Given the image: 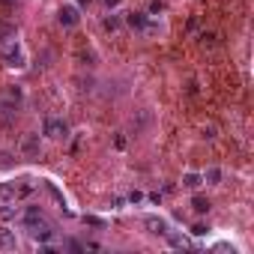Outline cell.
Masks as SVG:
<instances>
[{"mask_svg":"<svg viewBox=\"0 0 254 254\" xmlns=\"http://www.w3.org/2000/svg\"><path fill=\"white\" fill-rule=\"evenodd\" d=\"M144 227H147L150 233H156V236H165V233H168V221L159 218V215H147V218H144Z\"/></svg>","mask_w":254,"mask_h":254,"instance_id":"obj_7","label":"cell"},{"mask_svg":"<svg viewBox=\"0 0 254 254\" xmlns=\"http://www.w3.org/2000/svg\"><path fill=\"white\" fill-rule=\"evenodd\" d=\"M191 209H194V212H200V215H203V212H209V209H212V203H209V200H206V197H200V194H197V197H194V200H191Z\"/></svg>","mask_w":254,"mask_h":254,"instance_id":"obj_17","label":"cell"},{"mask_svg":"<svg viewBox=\"0 0 254 254\" xmlns=\"http://www.w3.org/2000/svg\"><path fill=\"white\" fill-rule=\"evenodd\" d=\"M141 200H144V194H141V191H132V194H129V203H141Z\"/></svg>","mask_w":254,"mask_h":254,"instance_id":"obj_23","label":"cell"},{"mask_svg":"<svg viewBox=\"0 0 254 254\" xmlns=\"http://www.w3.org/2000/svg\"><path fill=\"white\" fill-rule=\"evenodd\" d=\"M114 144H117V150H123V147H126V135H117V141H114Z\"/></svg>","mask_w":254,"mask_h":254,"instance_id":"obj_26","label":"cell"},{"mask_svg":"<svg viewBox=\"0 0 254 254\" xmlns=\"http://www.w3.org/2000/svg\"><path fill=\"white\" fill-rule=\"evenodd\" d=\"M75 3H78V6H90V3H93V0H75Z\"/></svg>","mask_w":254,"mask_h":254,"instance_id":"obj_28","label":"cell"},{"mask_svg":"<svg viewBox=\"0 0 254 254\" xmlns=\"http://www.w3.org/2000/svg\"><path fill=\"white\" fill-rule=\"evenodd\" d=\"M18 239H15V230H0V248H15Z\"/></svg>","mask_w":254,"mask_h":254,"instance_id":"obj_13","label":"cell"},{"mask_svg":"<svg viewBox=\"0 0 254 254\" xmlns=\"http://www.w3.org/2000/svg\"><path fill=\"white\" fill-rule=\"evenodd\" d=\"M42 135L51 138V141H66V138H69V126H66V120H60V117H45Z\"/></svg>","mask_w":254,"mask_h":254,"instance_id":"obj_2","label":"cell"},{"mask_svg":"<svg viewBox=\"0 0 254 254\" xmlns=\"http://www.w3.org/2000/svg\"><path fill=\"white\" fill-rule=\"evenodd\" d=\"M0 221H21V209L3 203V206H0Z\"/></svg>","mask_w":254,"mask_h":254,"instance_id":"obj_11","label":"cell"},{"mask_svg":"<svg viewBox=\"0 0 254 254\" xmlns=\"http://www.w3.org/2000/svg\"><path fill=\"white\" fill-rule=\"evenodd\" d=\"M18 150H21V156H39V150H42V141H39V135H36V132L24 135Z\"/></svg>","mask_w":254,"mask_h":254,"instance_id":"obj_5","label":"cell"},{"mask_svg":"<svg viewBox=\"0 0 254 254\" xmlns=\"http://www.w3.org/2000/svg\"><path fill=\"white\" fill-rule=\"evenodd\" d=\"M197 39H200V45H215V39H218V36H215V33H200Z\"/></svg>","mask_w":254,"mask_h":254,"instance_id":"obj_18","label":"cell"},{"mask_svg":"<svg viewBox=\"0 0 254 254\" xmlns=\"http://www.w3.org/2000/svg\"><path fill=\"white\" fill-rule=\"evenodd\" d=\"M126 24H129L132 30H144L147 27V15L144 12H126Z\"/></svg>","mask_w":254,"mask_h":254,"instance_id":"obj_9","label":"cell"},{"mask_svg":"<svg viewBox=\"0 0 254 254\" xmlns=\"http://www.w3.org/2000/svg\"><path fill=\"white\" fill-rule=\"evenodd\" d=\"M105 6H108V9H117V6H120V0H105Z\"/></svg>","mask_w":254,"mask_h":254,"instance_id":"obj_27","label":"cell"},{"mask_svg":"<svg viewBox=\"0 0 254 254\" xmlns=\"http://www.w3.org/2000/svg\"><path fill=\"white\" fill-rule=\"evenodd\" d=\"M24 230H27L39 245H45V242H51V239H54V227L45 221V215H42V218H36V221H27V224H24Z\"/></svg>","mask_w":254,"mask_h":254,"instance_id":"obj_1","label":"cell"},{"mask_svg":"<svg viewBox=\"0 0 254 254\" xmlns=\"http://www.w3.org/2000/svg\"><path fill=\"white\" fill-rule=\"evenodd\" d=\"M0 3H3V6H15V0H0Z\"/></svg>","mask_w":254,"mask_h":254,"instance_id":"obj_29","label":"cell"},{"mask_svg":"<svg viewBox=\"0 0 254 254\" xmlns=\"http://www.w3.org/2000/svg\"><path fill=\"white\" fill-rule=\"evenodd\" d=\"M206 230H209V227H206V224H194V227H191V233H194V236H203V233H206Z\"/></svg>","mask_w":254,"mask_h":254,"instance_id":"obj_22","label":"cell"},{"mask_svg":"<svg viewBox=\"0 0 254 254\" xmlns=\"http://www.w3.org/2000/svg\"><path fill=\"white\" fill-rule=\"evenodd\" d=\"M0 63L9 66V69H21V66H24V51H21V45H15V39H12L9 48H3V54H0Z\"/></svg>","mask_w":254,"mask_h":254,"instance_id":"obj_3","label":"cell"},{"mask_svg":"<svg viewBox=\"0 0 254 254\" xmlns=\"http://www.w3.org/2000/svg\"><path fill=\"white\" fill-rule=\"evenodd\" d=\"M150 120H153V117H150V111H141V114H138V120H132V126H135V135H138L141 129H147V126H150Z\"/></svg>","mask_w":254,"mask_h":254,"instance_id":"obj_14","label":"cell"},{"mask_svg":"<svg viewBox=\"0 0 254 254\" xmlns=\"http://www.w3.org/2000/svg\"><path fill=\"white\" fill-rule=\"evenodd\" d=\"M102 27H105L108 33L120 30V15H114V12H111V15H105V18H102Z\"/></svg>","mask_w":254,"mask_h":254,"instance_id":"obj_15","label":"cell"},{"mask_svg":"<svg viewBox=\"0 0 254 254\" xmlns=\"http://www.w3.org/2000/svg\"><path fill=\"white\" fill-rule=\"evenodd\" d=\"M15 117H18V102L6 96L3 102H0V120H3V123L9 126V123H15Z\"/></svg>","mask_w":254,"mask_h":254,"instance_id":"obj_6","label":"cell"},{"mask_svg":"<svg viewBox=\"0 0 254 254\" xmlns=\"http://www.w3.org/2000/svg\"><path fill=\"white\" fill-rule=\"evenodd\" d=\"M84 221H87V224H93V227H105V221H102L99 215H84Z\"/></svg>","mask_w":254,"mask_h":254,"instance_id":"obj_20","label":"cell"},{"mask_svg":"<svg viewBox=\"0 0 254 254\" xmlns=\"http://www.w3.org/2000/svg\"><path fill=\"white\" fill-rule=\"evenodd\" d=\"M203 177V183H209V186H218L221 183V171L218 168H206V174H200Z\"/></svg>","mask_w":254,"mask_h":254,"instance_id":"obj_16","label":"cell"},{"mask_svg":"<svg viewBox=\"0 0 254 254\" xmlns=\"http://www.w3.org/2000/svg\"><path fill=\"white\" fill-rule=\"evenodd\" d=\"M57 21H60L63 27H75V24L81 21V12H78V6H72V3L60 6V12H57Z\"/></svg>","mask_w":254,"mask_h":254,"instance_id":"obj_4","label":"cell"},{"mask_svg":"<svg viewBox=\"0 0 254 254\" xmlns=\"http://www.w3.org/2000/svg\"><path fill=\"white\" fill-rule=\"evenodd\" d=\"M63 248H69V251H84V245H81V242H75V239H66V242H63Z\"/></svg>","mask_w":254,"mask_h":254,"instance_id":"obj_21","label":"cell"},{"mask_svg":"<svg viewBox=\"0 0 254 254\" xmlns=\"http://www.w3.org/2000/svg\"><path fill=\"white\" fill-rule=\"evenodd\" d=\"M200 186H203V177H200V174H194V171L183 174V189H189V191H197Z\"/></svg>","mask_w":254,"mask_h":254,"instance_id":"obj_8","label":"cell"},{"mask_svg":"<svg viewBox=\"0 0 254 254\" xmlns=\"http://www.w3.org/2000/svg\"><path fill=\"white\" fill-rule=\"evenodd\" d=\"M6 96H9V99H15V102H21V99H24V90H21V87H9V93H6Z\"/></svg>","mask_w":254,"mask_h":254,"instance_id":"obj_19","label":"cell"},{"mask_svg":"<svg viewBox=\"0 0 254 254\" xmlns=\"http://www.w3.org/2000/svg\"><path fill=\"white\" fill-rule=\"evenodd\" d=\"M12 200H18L15 183H0V203H12Z\"/></svg>","mask_w":254,"mask_h":254,"instance_id":"obj_10","label":"cell"},{"mask_svg":"<svg viewBox=\"0 0 254 254\" xmlns=\"http://www.w3.org/2000/svg\"><path fill=\"white\" fill-rule=\"evenodd\" d=\"M15 24H9V21H0V42H12L15 39Z\"/></svg>","mask_w":254,"mask_h":254,"instance_id":"obj_12","label":"cell"},{"mask_svg":"<svg viewBox=\"0 0 254 254\" xmlns=\"http://www.w3.org/2000/svg\"><path fill=\"white\" fill-rule=\"evenodd\" d=\"M165 9V3H162V0H153V6H150V12H162Z\"/></svg>","mask_w":254,"mask_h":254,"instance_id":"obj_24","label":"cell"},{"mask_svg":"<svg viewBox=\"0 0 254 254\" xmlns=\"http://www.w3.org/2000/svg\"><path fill=\"white\" fill-rule=\"evenodd\" d=\"M189 96H197V81H189Z\"/></svg>","mask_w":254,"mask_h":254,"instance_id":"obj_25","label":"cell"}]
</instances>
